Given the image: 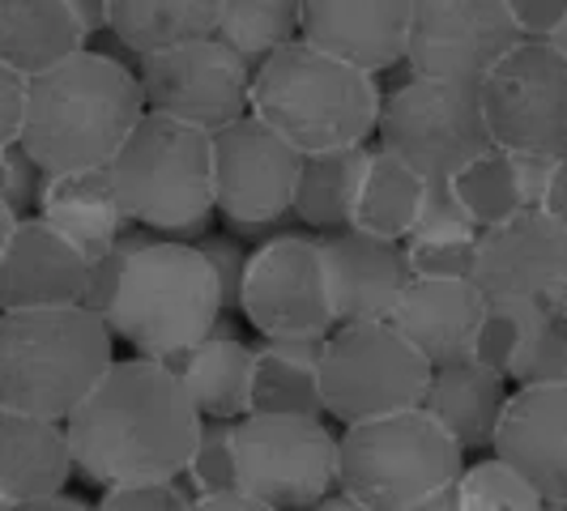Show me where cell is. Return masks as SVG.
<instances>
[{"label": "cell", "instance_id": "d590c367", "mask_svg": "<svg viewBox=\"0 0 567 511\" xmlns=\"http://www.w3.org/2000/svg\"><path fill=\"white\" fill-rule=\"evenodd\" d=\"M235 426L239 418H205L197 435V448L188 460V486L193 494H223L239 490V465H235Z\"/></svg>", "mask_w": 567, "mask_h": 511}, {"label": "cell", "instance_id": "d6986e66", "mask_svg": "<svg viewBox=\"0 0 567 511\" xmlns=\"http://www.w3.org/2000/svg\"><path fill=\"white\" fill-rule=\"evenodd\" d=\"M419 0H303V39L363 73H389L410 52Z\"/></svg>", "mask_w": 567, "mask_h": 511}, {"label": "cell", "instance_id": "8fae6325", "mask_svg": "<svg viewBox=\"0 0 567 511\" xmlns=\"http://www.w3.org/2000/svg\"><path fill=\"white\" fill-rule=\"evenodd\" d=\"M491 142L512 154H567V60L550 39H525L478 85Z\"/></svg>", "mask_w": 567, "mask_h": 511}, {"label": "cell", "instance_id": "3957f363", "mask_svg": "<svg viewBox=\"0 0 567 511\" xmlns=\"http://www.w3.org/2000/svg\"><path fill=\"white\" fill-rule=\"evenodd\" d=\"M112 367V324L85 303L0 320V409L69 423Z\"/></svg>", "mask_w": 567, "mask_h": 511}, {"label": "cell", "instance_id": "ab89813d", "mask_svg": "<svg viewBox=\"0 0 567 511\" xmlns=\"http://www.w3.org/2000/svg\"><path fill=\"white\" fill-rule=\"evenodd\" d=\"M200 252L209 255V264H214V273H218V282H223V307H227V312H239L252 252H244V243L230 239V234H205V239H200Z\"/></svg>", "mask_w": 567, "mask_h": 511}, {"label": "cell", "instance_id": "f35d334b", "mask_svg": "<svg viewBox=\"0 0 567 511\" xmlns=\"http://www.w3.org/2000/svg\"><path fill=\"white\" fill-rule=\"evenodd\" d=\"M197 499L179 486V478L167 482H128V486H107L99 511H193Z\"/></svg>", "mask_w": 567, "mask_h": 511}, {"label": "cell", "instance_id": "9c48e42d", "mask_svg": "<svg viewBox=\"0 0 567 511\" xmlns=\"http://www.w3.org/2000/svg\"><path fill=\"white\" fill-rule=\"evenodd\" d=\"M375 133L380 149L398 154L426 179H453L495 145L478 85L423 73H410L398 90L384 94Z\"/></svg>", "mask_w": 567, "mask_h": 511}, {"label": "cell", "instance_id": "1f68e13d", "mask_svg": "<svg viewBox=\"0 0 567 511\" xmlns=\"http://www.w3.org/2000/svg\"><path fill=\"white\" fill-rule=\"evenodd\" d=\"M453 188L483 230L499 227L516 213H529L525 209V188H520V163H516L512 149H499V145H491L483 158H474L465 170H456Z\"/></svg>", "mask_w": 567, "mask_h": 511}, {"label": "cell", "instance_id": "f1b7e54d", "mask_svg": "<svg viewBox=\"0 0 567 511\" xmlns=\"http://www.w3.org/2000/svg\"><path fill=\"white\" fill-rule=\"evenodd\" d=\"M223 0H112V34L128 52H163L218 30Z\"/></svg>", "mask_w": 567, "mask_h": 511}, {"label": "cell", "instance_id": "cb8c5ba5", "mask_svg": "<svg viewBox=\"0 0 567 511\" xmlns=\"http://www.w3.org/2000/svg\"><path fill=\"white\" fill-rule=\"evenodd\" d=\"M39 213H43L60 234H69L90 260L112 252L115 239L128 227V213H124L120 192H115L112 167H85V170L48 175Z\"/></svg>", "mask_w": 567, "mask_h": 511}, {"label": "cell", "instance_id": "ee69618b", "mask_svg": "<svg viewBox=\"0 0 567 511\" xmlns=\"http://www.w3.org/2000/svg\"><path fill=\"white\" fill-rule=\"evenodd\" d=\"M193 511H278L269 508L265 499H256L248 490H223V494H197Z\"/></svg>", "mask_w": 567, "mask_h": 511}, {"label": "cell", "instance_id": "f907efd6", "mask_svg": "<svg viewBox=\"0 0 567 511\" xmlns=\"http://www.w3.org/2000/svg\"><path fill=\"white\" fill-rule=\"evenodd\" d=\"M550 43H555V48L564 52V60H567V18H564V22H559V30L550 34Z\"/></svg>", "mask_w": 567, "mask_h": 511}, {"label": "cell", "instance_id": "d4e9b609", "mask_svg": "<svg viewBox=\"0 0 567 511\" xmlns=\"http://www.w3.org/2000/svg\"><path fill=\"white\" fill-rule=\"evenodd\" d=\"M184 388L193 393L205 418H244L252 414V375L256 345L239 341V333H209L205 341L163 358Z\"/></svg>", "mask_w": 567, "mask_h": 511}, {"label": "cell", "instance_id": "8d00e7d4", "mask_svg": "<svg viewBox=\"0 0 567 511\" xmlns=\"http://www.w3.org/2000/svg\"><path fill=\"white\" fill-rule=\"evenodd\" d=\"M542 312L546 307L516 303V299H486L483 333H478V345H474V358L508 375L516 354H520V341L529 337V328H534V320Z\"/></svg>", "mask_w": 567, "mask_h": 511}, {"label": "cell", "instance_id": "816d5d0a", "mask_svg": "<svg viewBox=\"0 0 567 511\" xmlns=\"http://www.w3.org/2000/svg\"><path fill=\"white\" fill-rule=\"evenodd\" d=\"M542 511H567V503H546Z\"/></svg>", "mask_w": 567, "mask_h": 511}, {"label": "cell", "instance_id": "c3c4849f", "mask_svg": "<svg viewBox=\"0 0 567 511\" xmlns=\"http://www.w3.org/2000/svg\"><path fill=\"white\" fill-rule=\"evenodd\" d=\"M4 511H99V508H85L82 499H69V494H56V499H43V503H30V508H18V503H4Z\"/></svg>", "mask_w": 567, "mask_h": 511}, {"label": "cell", "instance_id": "bcb514c9", "mask_svg": "<svg viewBox=\"0 0 567 511\" xmlns=\"http://www.w3.org/2000/svg\"><path fill=\"white\" fill-rule=\"evenodd\" d=\"M69 4H73V13L82 18V27L90 34L112 30V0H69Z\"/></svg>", "mask_w": 567, "mask_h": 511}, {"label": "cell", "instance_id": "277c9868", "mask_svg": "<svg viewBox=\"0 0 567 511\" xmlns=\"http://www.w3.org/2000/svg\"><path fill=\"white\" fill-rule=\"evenodd\" d=\"M223 312V282L200 243L133 234L103 320L137 354L171 358L209 337Z\"/></svg>", "mask_w": 567, "mask_h": 511}, {"label": "cell", "instance_id": "7dc6e473", "mask_svg": "<svg viewBox=\"0 0 567 511\" xmlns=\"http://www.w3.org/2000/svg\"><path fill=\"white\" fill-rule=\"evenodd\" d=\"M405 511H465V508H461V486H456V482L440 486V490H431L426 499L410 503Z\"/></svg>", "mask_w": 567, "mask_h": 511}, {"label": "cell", "instance_id": "2e32d148", "mask_svg": "<svg viewBox=\"0 0 567 511\" xmlns=\"http://www.w3.org/2000/svg\"><path fill=\"white\" fill-rule=\"evenodd\" d=\"M474 282L483 299H516L546 312H567V227H559L546 209L486 227Z\"/></svg>", "mask_w": 567, "mask_h": 511}, {"label": "cell", "instance_id": "5bb4252c", "mask_svg": "<svg viewBox=\"0 0 567 511\" xmlns=\"http://www.w3.org/2000/svg\"><path fill=\"white\" fill-rule=\"evenodd\" d=\"M303 154L256 112L214 133V192L218 213L235 230H265L295 209Z\"/></svg>", "mask_w": 567, "mask_h": 511}, {"label": "cell", "instance_id": "74e56055", "mask_svg": "<svg viewBox=\"0 0 567 511\" xmlns=\"http://www.w3.org/2000/svg\"><path fill=\"white\" fill-rule=\"evenodd\" d=\"M4 154V188H0V209H4V222H22V218H34L39 205H43V188H48V175L52 170L43 167L27 145H0Z\"/></svg>", "mask_w": 567, "mask_h": 511}, {"label": "cell", "instance_id": "4316f807", "mask_svg": "<svg viewBox=\"0 0 567 511\" xmlns=\"http://www.w3.org/2000/svg\"><path fill=\"white\" fill-rule=\"evenodd\" d=\"M329 337H265L256 345L252 414H295V418H329L320 367Z\"/></svg>", "mask_w": 567, "mask_h": 511}, {"label": "cell", "instance_id": "603a6c76", "mask_svg": "<svg viewBox=\"0 0 567 511\" xmlns=\"http://www.w3.org/2000/svg\"><path fill=\"white\" fill-rule=\"evenodd\" d=\"M508 375L486 367L478 358H461L431 371V388H426L423 409L453 435L465 452L495 444L499 418L508 409Z\"/></svg>", "mask_w": 567, "mask_h": 511}, {"label": "cell", "instance_id": "4fadbf2b", "mask_svg": "<svg viewBox=\"0 0 567 511\" xmlns=\"http://www.w3.org/2000/svg\"><path fill=\"white\" fill-rule=\"evenodd\" d=\"M244 320L260 337H333L338 312L324 278L320 239L274 234L248 260Z\"/></svg>", "mask_w": 567, "mask_h": 511}, {"label": "cell", "instance_id": "60d3db41", "mask_svg": "<svg viewBox=\"0 0 567 511\" xmlns=\"http://www.w3.org/2000/svg\"><path fill=\"white\" fill-rule=\"evenodd\" d=\"M414 278H474L478 243H405Z\"/></svg>", "mask_w": 567, "mask_h": 511}, {"label": "cell", "instance_id": "d6a6232c", "mask_svg": "<svg viewBox=\"0 0 567 511\" xmlns=\"http://www.w3.org/2000/svg\"><path fill=\"white\" fill-rule=\"evenodd\" d=\"M461 486V508L465 511H542L546 499L542 490L520 469H512L508 460L491 456L478 465H465V473L456 478Z\"/></svg>", "mask_w": 567, "mask_h": 511}, {"label": "cell", "instance_id": "f546056e", "mask_svg": "<svg viewBox=\"0 0 567 511\" xmlns=\"http://www.w3.org/2000/svg\"><path fill=\"white\" fill-rule=\"evenodd\" d=\"M426 197V175L401 163L389 149H371L368 175H363V192L354 205V227L371 230L380 239H401L414 230L419 205Z\"/></svg>", "mask_w": 567, "mask_h": 511}, {"label": "cell", "instance_id": "e575fe53", "mask_svg": "<svg viewBox=\"0 0 567 511\" xmlns=\"http://www.w3.org/2000/svg\"><path fill=\"white\" fill-rule=\"evenodd\" d=\"M478 239L483 227L474 222L465 200L456 197L453 179H426V197L405 243H478Z\"/></svg>", "mask_w": 567, "mask_h": 511}, {"label": "cell", "instance_id": "44dd1931", "mask_svg": "<svg viewBox=\"0 0 567 511\" xmlns=\"http://www.w3.org/2000/svg\"><path fill=\"white\" fill-rule=\"evenodd\" d=\"M486 299L474 278H414L401 294L393 324L431 358V367L474 358Z\"/></svg>", "mask_w": 567, "mask_h": 511}, {"label": "cell", "instance_id": "52a82bcc", "mask_svg": "<svg viewBox=\"0 0 567 511\" xmlns=\"http://www.w3.org/2000/svg\"><path fill=\"white\" fill-rule=\"evenodd\" d=\"M465 473V448L426 409H401L341 430L338 486L371 511H405Z\"/></svg>", "mask_w": 567, "mask_h": 511}, {"label": "cell", "instance_id": "ffe728a7", "mask_svg": "<svg viewBox=\"0 0 567 511\" xmlns=\"http://www.w3.org/2000/svg\"><path fill=\"white\" fill-rule=\"evenodd\" d=\"M491 448L538 486L546 503H567V384L516 388Z\"/></svg>", "mask_w": 567, "mask_h": 511}, {"label": "cell", "instance_id": "7c38bea8", "mask_svg": "<svg viewBox=\"0 0 567 511\" xmlns=\"http://www.w3.org/2000/svg\"><path fill=\"white\" fill-rule=\"evenodd\" d=\"M137 73H142L150 112L171 115L205 133H218L252 112L256 69L218 34L163 48V52H145Z\"/></svg>", "mask_w": 567, "mask_h": 511}, {"label": "cell", "instance_id": "681fc988", "mask_svg": "<svg viewBox=\"0 0 567 511\" xmlns=\"http://www.w3.org/2000/svg\"><path fill=\"white\" fill-rule=\"evenodd\" d=\"M312 511H371V508H363L359 499H350V494L341 490V494H329V499H320Z\"/></svg>", "mask_w": 567, "mask_h": 511}, {"label": "cell", "instance_id": "30bf717a", "mask_svg": "<svg viewBox=\"0 0 567 511\" xmlns=\"http://www.w3.org/2000/svg\"><path fill=\"white\" fill-rule=\"evenodd\" d=\"M239 490L278 511H312L338 486V435L320 418L244 414L235 426Z\"/></svg>", "mask_w": 567, "mask_h": 511}, {"label": "cell", "instance_id": "484cf974", "mask_svg": "<svg viewBox=\"0 0 567 511\" xmlns=\"http://www.w3.org/2000/svg\"><path fill=\"white\" fill-rule=\"evenodd\" d=\"M90 30L69 0H0V64L30 77L82 56Z\"/></svg>", "mask_w": 567, "mask_h": 511}, {"label": "cell", "instance_id": "8992f818", "mask_svg": "<svg viewBox=\"0 0 567 511\" xmlns=\"http://www.w3.org/2000/svg\"><path fill=\"white\" fill-rule=\"evenodd\" d=\"M112 179L128 222L167 234H200L218 209L214 133L145 112L112 158Z\"/></svg>", "mask_w": 567, "mask_h": 511}, {"label": "cell", "instance_id": "ba28073f", "mask_svg": "<svg viewBox=\"0 0 567 511\" xmlns=\"http://www.w3.org/2000/svg\"><path fill=\"white\" fill-rule=\"evenodd\" d=\"M431 371V358L393 320L338 324L320 367L329 418L354 426L401 409H423Z\"/></svg>", "mask_w": 567, "mask_h": 511}, {"label": "cell", "instance_id": "6da1fadb", "mask_svg": "<svg viewBox=\"0 0 567 511\" xmlns=\"http://www.w3.org/2000/svg\"><path fill=\"white\" fill-rule=\"evenodd\" d=\"M205 414L163 358H115L69 414L78 473L99 486L184 478Z\"/></svg>", "mask_w": 567, "mask_h": 511}, {"label": "cell", "instance_id": "f6af8a7d", "mask_svg": "<svg viewBox=\"0 0 567 511\" xmlns=\"http://www.w3.org/2000/svg\"><path fill=\"white\" fill-rule=\"evenodd\" d=\"M546 213L567 227V154L555 158V175H550V188H546Z\"/></svg>", "mask_w": 567, "mask_h": 511}, {"label": "cell", "instance_id": "4dcf8cb0", "mask_svg": "<svg viewBox=\"0 0 567 511\" xmlns=\"http://www.w3.org/2000/svg\"><path fill=\"white\" fill-rule=\"evenodd\" d=\"M214 34L260 69L286 43L303 39V0H223Z\"/></svg>", "mask_w": 567, "mask_h": 511}, {"label": "cell", "instance_id": "83f0119b", "mask_svg": "<svg viewBox=\"0 0 567 511\" xmlns=\"http://www.w3.org/2000/svg\"><path fill=\"white\" fill-rule=\"evenodd\" d=\"M371 149L368 145H346L329 154H303L299 188H295V213L312 230H341L354 227V205L363 192Z\"/></svg>", "mask_w": 567, "mask_h": 511}, {"label": "cell", "instance_id": "5b68a950", "mask_svg": "<svg viewBox=\"0 0 567 511\" xmlns=\"http://www.w3.org/2000/svg\"><path fill=\"white\" fill-rule=\"evenodd\" d=\"M380 107L384 94L371 73L320 52L308 39L286 43L256 69L252 112L299 154L368 145L380 128Z\"/></svg>", "mask_w": 567, "mask_h": 511}, {"label": "cell", "instance_id": "e0dca14e", "mask_svg": "<svg viewBox=\"0 0 567 511\" xmlns=\"http://www.w3.org/2000/svg\"><path fill=\"white\" fill-rule=\"evenodd\" d=\"M94 260L60 234L43 213L4 222L0 243V307L27 312V307H73L85 303Z\"/></svg>", "mask_w": 567, "mask_h": 511}, {"label": "cell", "instance_id": "7a4b0ae2", "mask_svg": "<svg viewBox=\"0 0 567 511\" xmlns=\"http://www.w3.org/2000/svg\"><path fill=\"white\" fill-rule=\"evenodd\" d=\"M145 85L124 60L90 52L39 73L30 90V119L22 145L60 170L112 167V158L145 119Z\"/></svg>", "mask_w": 567, "mask_h": 511}, {"label": "cell", "instance_id": "7bdbcfd3", "mask_svg": "<svg viewBox=\"0 0 567 511\" xmlns=\"http://www.w3.org/2000/svg\"><path fill=\"white\" fill-rule=\"evenodd\" d=\"M508 9L525 39H550L567 18V0H508Z\"/></svg>", "mask_w": 567, "mask_h": 511}, {"label": "cell", "instance_id": "836d02e7", "mask_svg": "<svg viewBox=\"0 0 567 511\" xmlns=\"http://www.w3.org/2000/svg\"><path fill=\"white\" fill-rule=\"evenodd\" d=\"M508 379L525 384H567V312H542L520 341V354L512 363Z\"/></svg>", "mask_w": 567, "mask_h": 511}, {"label": "cell", "instance_id": "b9f144b4", "mask_svg": "<svg viewBox=\"0 0 567 511\" xmlns=\"http://www.w3.org/2000/svg\"><path fill=\"white\" fill-rule=\"evenodd\" d=\"M30 90H34L30 73L13 69V64H0V145L22 142L30 119Z\"/></svg>", "mask_w": 567, "mask_h": 511}, {"label": "cell", "instance_id": "7402d4cb", "mask_svg": "<svg viewBox=\"0 0 567 511\" xmlns=\"http://www.w3.org/2000/svg\"><path fill=\"white\" fill-rule=\"evenodd\" d=\"M78 469L69 426L56 418H34L0 409V503H43L56 499Z\"/></svg>", "mask_w": 567, "mask_h": 511}, {"label": "cell", "instance_id": "9a60e30c", "mask_svg": "<svg viewBox=\"0 0 567 511\" xmlns=\"http://www.w3.org/2000/svg\"><path fill=\"white\" fill-rule=\"evenodd\" d=\"M525 43L508 0H419L410 30V73L483 85V77Z\"/></svg>", "mask_w": 567, "mask_h": 511}, {"label": "cell", "instance_id": "ac0fdd59", "mask_svg": "<svg viewBox=\"0 0 567 511\" xmlns=\"http://www.w3.org/2000/svg\"><path fill=\"white\" fill-rule=\"evenodd\" d=\"M320 255H324V278H329L338 324L393 320L401 294L414 282L405 243L380 239L363 227L324 230Z\"/></svg>", "mask_w": 567, "mask_h": 511}]
</instances>
